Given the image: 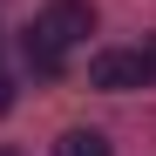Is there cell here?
Instances as JSON below:
<instances>
[{"instance_id":"7a4b0ae2","label":"cell","mask_w":156,"mask_h":156,"mask_svg":"<svg viewBox=\"0 0 156 156\" xmlns=\"http://www.w3.org/2000/svg\"><path fill=\"white\" fill-rule=\"evenodd\" d=\"M156 82L149 61H143V48H102V55L88 61V88H109V95H129V88H143Z\"/></svg>"},{"instance_id":"6da1fadb","label":"cell","mask_w":156,"mask_h":156,"mask_svg":"<svg viewBox=\"0 0 156 156\" xmlns=\"http://www.w3.org/2000/svg\"><path fill=\"white\" fill-rule=\"evenodd\" d=\"M95 34V7L88 0H48V7L34 14V27H27V68L34 75H61L68 68V48L75 41H88Z\"/></svg>"},{"instance_id":"3957f363","label":"cell","mask_w":156,"mask_h":156,"mask_svg":"<svg viewBox=\"0 0 156 156\" xmlns=\"http://www.w3.org/2000/svg\"><path fill=\"white\" fill-rule=\"evenodd\" d=\"M55 156H115L102 129H61L55 136Z\"/></svg>"},{"instance_id":"277c9868","label":"cell","mask_w":156,"mask_h":156,"mask_svg":"<svg viewBox=\"0 0 156 156\" xmlns=\"http://www.w3.org/2000/svg\"><path fill=\"white\" fill-rule=\"evenodd\" d=\"M7 109H14V82L0 75V115H7Z\"/></svg>"},{"instance_id":"5b68a950","label":"cell","mask_w":156,"mask_h":156,"mask_svg":"<svg viewBox=\"0 0 156 156\" xmlns=\"http://www.w3.org/2000/svg\"><path fill=\"white\" fill-rule=\"evenodd\" d=\"M143 61H149V75H156V34H149V48H143Z\"/></svg>"}]
</instances>
